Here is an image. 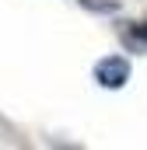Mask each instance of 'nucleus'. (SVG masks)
<instances>
[{"label":"nucleus","instance_id":"3","mask_svg":"<svg viewBox=\"0 0 147 150\" xmlns=\"http://www.w3.org/2000/svg\"><path fill=\"white\" fill-rule=\"evenodd\" d=\"M130 38H140V49L147 45V25H133L130 28Z\"/></svg>","mask_w":147,"mask_h":150},{"label":"nucleus","instance_id":"1","mask_svg":"<svg viewBox=\"0 0 147 150\" xmlns=\"http://www.w3.org/2000/svg\"><path fill=\"white\" fill-rule=\"evenodd\" d=\"M95 80H98L102 87H123V84L130 80V63H126V56H105V59H98V63H95Z\"/></svg>","mask_w":147,"mask_h":150},{"label":"nucleus","instance_id":"2","mask_svg":"<svg viewBox=\"0 0 147 150\" xmlns=\"http://www.w3.org/2000/svg\"><path fill=\"white\" fill-rule=\"evenodd\" d=\"M81 4H84V7H88V11H119V4H116V0H81Z\"/></svg>","mask_w":147,"mask_h":150}]
</instances>
